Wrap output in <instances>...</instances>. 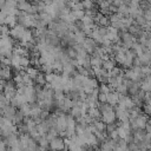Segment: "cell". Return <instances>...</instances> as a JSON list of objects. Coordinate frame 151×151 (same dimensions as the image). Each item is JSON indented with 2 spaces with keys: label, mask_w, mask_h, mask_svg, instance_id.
<instances>
[{
  "label": "cell",
  "mask_w": 151,
  "mask_h": 151,
  "mask_svg": "<svg viewBox=\"0 0 151 151\" xmlns=\"http://www.w3.org/2000/svg\"><path fill=\"white\" fill-rule=\"evenodd\" d=\"M50 149H53V150H63L65 149V145H64V142H63V138L59 137V136H56L53 137L51 141H50Z\"/></svg>",
  "instance_id": "1"
},
{
  "label": "cell",
  "mask_w": 151,
  "mask_h": 151,
  "mask_svg": "<svg viewBox=\"0 0 151 151\" xmlns=\"http://www.w3.org/2000/svg\"><path fill=\"white\" fill-rule=\"evenodd\" d=\"M106 103H109L111 106L116 105L118 103V92L117 91H111L106 95Z\"/></svg>",
  "instance_id": "2"
},
{
  "label": "cell",
  "mask_w": 151,
  "mask_h": 151,
  "mask_svg": "<svg viewBox=\"0 0 151 151\" xmlns=\"http://www.w3.org/2000/svg\"><path fill=\"white\" fill-rule=\"evenodd\" d=\"M4 24H5V25H7V26H8L10 29H12V27H13L14 25L17 24V17H16V16H13V14H7V16L5 17Z\"/></svg>",
  "instance_id": "3"
},
{
  "label": "cell",
  "mask_w": 151,
  "mask_h": 151,
  "mask_svg": "<svg viewBox=\"0 0 151 151\" xmlns=\"http://www.w3.org/2000/svg\"><path fill=\"white\" fill-rule=\"evenodd\" d=\"M87 115H89L90 117H92L93 119H100V117H102V113H100V111L98 110V107H89V110H87Z\"/></svg>",
  "instance_id": "4"
},
{
  "label": "cell",
  "mask_w": 151,
  "mask_h": 151,
  "mask_svg": "<svg viewBox=\"0 0 151 151\" xmlns=\"http://www.w3.org/2000/svg\"><path fill=\"white\" fill-rule=\"evenodd\" d=\"M34 84H38V85H40V86H44L46 84V80H45V73L44 72H38L37 74V77L34 78Z\"/></svg>",
  "instance_id": "5"
},
{
  "label": "cell",
  "mask_w": 151,
  "mask_h": 151,
  "mask_svg": "<svg viewBox=\"0 0 151 151\" xmlns=\"http://www.w3.org/2000/svg\"><path fill=\"white\" fill-rule=\"evenodd\" d=\"M93 127L98 131H105L106 130V123L103 122L102 119H97V120L93 122Z\"/></svg>",
  "instance_id": "6"
},
{
  "label": "cell",
  "mask_w": 151,
  "mask_h": 151,
  "mask_svg": "<svg viewBox=\"0 0 151 151\" xmlns=\"http://www.w3.org/2000/svg\"><path fill=\"white\" fill-rule=\"evenodd\" d=\"M31 6H32V4H31L30 1H24V3L17 4V8H18L19 11H24V12H26V13L30 11Z\"/></svg>",
  "instance_id": "7"
},
{
  "label": "cell",
  "mask_w": 151,
  "mask_h": 151,
  "mask_svg": "<svg viewBox=\"0 0 151 151\" xmlns=\"http://www.w3.org/2000/svg\"><path fill=\"white\" fill-rule=\"evenodd\" d=\"M115 61L118 65H123L125 61V53L124 52H117L115 53Z\"/></svg>",
  "instance_id": "8"
},
{
  "label": "cell",
  "mask_w": 151,
  "mask_h": 151,
  "mask_svg": "<svg viewBox=\"0 0 151 151\" xmlns=\"http://www.w3.org/2000/svg\"><path fill=\"white\" fill-rule=\"evenodd\" d=\"M90 63H91V67L92 66H97V67H102V63L103 60L99 57H90Z\"/></svg>",
  "instance_id": "9"
},
{
  "label": "cell",
  "mask_w": 151,
  "mask_h": 151,
  "mask_svg": "<svg viewBox=\"0 0 151 151\" xmlns=\"http://www.w3.org/2000/svg\"><path fill=\"white\" fill-rule=\"evenodd\" d=\"M82 5L84 7V10H90L95 7V3L92 0H82Z\"/></svg>",
  "instance_id": "10"
},
{
  "label": "cell",
  "mask_w": 151,
  "mask_h": 151,
  "mask_svg": "<svg viewBox=\"0 0 151 151\" xmlns=\"http://www.w3.org/2000/svg\"><path fill=\"white\" fill-rule=\"evenodd\" d=\"M115 91H117L118 93H122V95H128V87L122 83V84L117 85V87H116V90H115Z\"/></svg>",
  "instance_id": "11"
},
{
  "label": "cell",
  "mask_w": 151,
  "mask_h": 151,
  "mask_svg": "<svg viewBox=\"0 0 151 151\" xmlns=\"http://www.w3.org/2000/svg\"><path fill=\"white\" fill-rule=\"evenodd\" d=\"M20 65L22 67H26V66H30V58L27 56H21L20 57Z\"/></svg>",
  "instance_id": "12"
},
{
  "label": "cell",
  "mask_w": 151,
  "mask_h": 151,
  "mask_svg": "<svg viewBox=\"0 0 151 151\" xmlns=\"http://www.w3.org/2000/svg\"><path fill=\"white\" fill-rule=\"evenodd\" d=\"M98 89H99V92H103V93H109V92H111L110 91V87H109V85L107 84H103V83H100L99 85H98Z\"/></svg>",
  "instance_id": "13"
},
{
  "label": "cell",
  "mask_w": 151,
  "mask_h": 151,
  "mask_svg": "<svg viewBox=\"0 0 151 151\" xmlns=\"http://www.w3.org/2000/svg\"><path fill=\"white\" fill-rule=\"evenodd\" d=\"M110 20L107 16H102V18L99 19V26H109Z\"/></svg>",
  "instance_id": "14"
},
{
  "label": "cell",
  "mask_w": 151,
  "mask_h": 151,
  "mask_svg": "<svg viewBox=\"0 0 151 151\" xmlns=\"http://www.w3.org/2000/svg\"><path fill=\"white\" fill-rule=\"evenodd\" d=\"M80 20H82V22H83L84 25H90V24H92V17L86 16V14H84Z\"/></svg>",
  "instance_id": "15"
},
{
  "label": "cell",
  "mask_w": 151,
  "mask_h": 151,
  "mask_svg": "<svg viewBox=\"0 0 151 151\" xmlns=\"http://www.w3.org/2000/svg\"><path fill=\"white\" fill-rule=\"evenodd\" d=\"M97 99H98V102H100V103H105L106 102V93L99 92L98 96H97Z\"/></svg>",
  "instance_id": "16"
},
{
  "label": "cell",
  "mask_w": 151,
  "mask_h": 151,
  "mask_svg": "<svg viewBox=\"0 0 151 151\" xmlns=\"http://www.w3.org/2000/svg\"><path fill=\"white\" fill-rule=\"evenodd\" d=\"M50 113H51V112H50L48 110H41V112H40V115H39V117L41 118V120H45L48 116H50Z\"/></svg>",
  "instance_id": "17"
},
{
  "label": "cell",
  "mask_w": 151,
  "mask_h": 151,
  "mask_svg": "<svg viewBox=\"0 0 151 151\" xmlns=\"http://www.w3.org/2000/svg\"><path fill=\"white\" fill-rule=\"evenodd\" d=\"M97 31L100 35H105L107 33V27L106 26H98L97 27Z\"/></svg>",
  "instance_id": "18"
},
{
  "label": "cell",
  "mask_w": 151,
  "mask_h": 151,
  "mask_svg": "<svg viewBox=\"0 0 151 151\" xmlns=\"http://www.w3.org/2000/svg\"><path fill=\"white\" fill-rule=\"evenodd\" d=\"M128 150H132V151H139L138 149L137 144L135 142H131V143H128Z\"/></svg>",
  "instance_id": "19"
},
{
  "label": "cell",
  "mask_w": 151,
  "mask_h": 151,
  "mask_svg": "<svg viewBox=\"0 0 151 151\" xmlns=\"http://www.w3.org/2000/svg\"><path fill=\"white\" fill-rule=\"evenodd\" d=\"M109 5H111V4H109V3L106 1V0H103V1L99 4V8H107Z\"/></svg>",
  "instance_id": "20"
},
{
  "label": "cell",
  "mask_w": 151,
  "mask_h": 151,
  "mask_svg": "<svg viewBox=\"0 0 151 151\" xmlns=\"http://www.w3.org/2000/svg\"><path fill=\"white\" fill-rule=\"evenodd\" d=\"M112 4L115 5V6H119L120 4H123V0H113Z\"/></svg>",
  "instance_id": "21"
},
{
  "label": "cell",
  "mask_w": 151,
  "mask_h": 151,
  "mask_svg": "<svg viewBox=\"0 0 151 151\" xmlns=\"http://www.w3.org/2000/svg\"><path fill=\"white\" fill-rule=\"evenodd\" d=\"M5 5V0H0V8Z\"/></svg>",
  "instance_id": "22"
},
{
  "label": "cell",
  "mask_w": 151,
  "mask_h": 151,
  "mask_svg": "<svg viewBox=\"0 0 151 151\" xmlns=\"http://www.w3.org/2000/svg\"><path fill=\"white\" fill-rule=\"evenodd\" d=\"M4 57H5V56H4V54H1V53H0V60H1V59H3V58H4Z\"/></svg>",
  "instance_id": "23"
}]
</instances>
